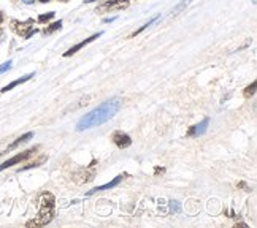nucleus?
<instances>
[{
	"label": "nucleus",
	"instance_id": "nucleus-1",
	"mask_svg": "<svg viewBox=\"0 0 257 228\" xmlns=\"http://www.w3.org/2000/svg\"><path fill=\"white\" fill-rule=\"evenodd\" d=\"M119 110H121V100H119V98H110V100H106L102 105H98L97 108H94L92 111H89L87 114H84L80 121H78L76 130L83 132V130H89V128L102 125V124L110 121V119H113Z\"/></svg>",
	"mask_w": 257,
	"mask_h": 228
},
{
	"label": "nucleus",
	"instance_id": "nucleus-2",
	"mask_svg": "<svg viewBox=\"0 0 257 228\" xmlns=\"http://www.w3.org/2000/svg\"><path fill=\"white\" fill-rule=\"evenodd\" d=\"M56 215V198L51 192H43L38 196V212L35 219L29 220L26 226H45L51 223Z\"/></svg>",
	"mask_w": 257,
	"mask_h": 228
},
{
	"label": "nucleus",
	"instance_id": "nucleus-3",
	"mask_svg": "<svg viewBox=\"0 0 257 228\" xmlns=\"http://www.w3.org/2000/svg\"><path fill=\"white\" fill-rule=\"evenodd\" d=\"M35 19L29 18L26 21H18V19H12V23H10V29L21 38H31L34 37L35 34H38V29H35Z\"/></svg>",
	"mask_w": 257,
	"mask_h": 228
},
{
	"label": "nucleus",
	"instance_id": "nucleus-4",
	"mask_svg": "<svg viewBox=\"0 0 257 228\" xmlns=\"http://www.w3.org/2000/svg\"><path fill=\"white\" fill-rule=\"evenodd\" d=\"M131 7V0H106L105 4L95 8V13H110V12H122Z\"/></svg>",
	"mask_w": 257,
	"mask_h": 228
},
{
	"label": "nucleus",
	"instance_id": "nucleus-5",
	"mask_svg": "<svg viewBox=\"0 0 257 228\" xmlns=\"http://www.w3.org/2000/svg\"><path fill=\"white\" fill-rule=\"evenodd\" d=\"M37 149H38V147H32V149H27V151H24V152L16 154V155L12 157V158H8L7 162H4L2 165H0V171L8 170V168H12L13 165H18V163H21V162L27 160L29 157H32V155H34V152H35Z\"/></svg>",
	"mask_w": 257,
	"mask_h": 228
},
{
	"label": "nucleus",
	"instance_id": "nucleus-6",
	"mask_svg": "<svg viewBox=\"0 0 257 228\" xmlns=\"http://www.w3.org/2000/svg\"><path fill=\"white\" fill-rule=\"evenodd\" d=\"M111 141L114 143V146L117 149H127V147L132 146V138L128 133L122 132V130H116L111 135Z\"/></svg>",
	"mask_w": 257,
	"mask_h": 228
},
{
	"label": "nucleus",
	"instance_id": "nucleus-7",
	"mask_svg": "<svg viewBox=\"0 0 257 228\" xmlns=\"http://www.w3.org/2000/svg\"><path fill=\"white\" fill-rule=\"evenodd\" d=\"M103 35V32H97V34H94V35H91L89 38H86V40H83V42H80V43H76L75 46H72L70 49H68L67 53H64V57H70V56H73V54H76L78 51H81L83 48H86L87 45H91L92 42H95L97 38H100Z\"/></svg>",
	"mask_w": 257,
	"mask_h": 228
},
{
	"label": "nucleus",
	"instance_id": "nucleus-8",
	"mask_svg": "<svg viewBox=\"0 0 257 228\" xmlns=\"http://www.w3.org/2000/svg\"><path fill=\"white\" fill-rule=\"evenodd\" d=\"M122 179H124V176H122V174L116 176L113 181L106 182V184H103V185H98V187H95V189H92V190H89V192H87V196H91V195H94V193H98V192H105V190L114 189V187H117V185H119V184L122 182Z\"/></svg>",
	"mask_w": 257,
	"mask_h": 228
},
{
	"label": "nucleus",
	"instance_id": "nucleus-9",
	"mask_svg": "<svg viewBox=\"0 0 257 228\" xmlns=\"http://www.w3.org/2000/svg\"><path fill=\"white\" fill-rule=\"evenodd\" d=\"M208 125H210V119H203L200 124L191 127V130L187 132V136H202L206 130H208Z\"/></svg>",
	"mask_w": 257,
	"mask_h": 228
},
{
	"label": "nucleus",
	"instance_id": "nucleus-10",
	"mask_svg": "<svg viewBox=\"0 0 257 228\" xmlns=\"http://www.w3.org/2000/svg\"><path fill=\"white\" fill-rule=\"evenodd\" d=\"M35 76V73H27V75H24L23 78H18V79H15V81H12L10 84H7L2 91V94H5V92H8V91H12V89H15L16 86H21V84H24V83H27V81H31V79Z\"/></svg>",
	"mask_w": 257,
	"mask_h": 228
},
{
	"label": "nucleus",
	"instance_id": "nucleus-11",
	"mask_svg": "<svg viewBox=\"0 0 257 228\" xmlns=\"http://www.w3.org/2000/svg\"><path fill=\"white\" fill-rule=\"evenodd\" d=\"M34 138V132H27V133H24L23 136H19L16 141H13L12 144H10L7 149L2 152V154H7V152H10V151H13V149H16L18 146H21V144H24V143H27L29 140H32Z\"/></svg>",
	"mask_w": 257,
	"mask_h": 228
},
{
	"label": "nucleus",
	"instance_id": "nucleus-12",
	"mask_svg": "<svg viewBox=\"0 0 257 228\" xmlns=\"http://www.w3.org/2000/svg\"><path fill=\"white\" fill-rule=\"evenodd\" d=\"M62 29V21L59 19V21H54L53 24H49L46 29H43V34L45 35H51V34H54L56 31H61Z\"/></svg>",
	"mask_w": 257,
	"mask_h": 228
},
{
	"label": "nucleus",
	"instance_id": "nucleus-13",
	"mask_svg": "<svg viewBox=\"0 0 257 228\" xmlns=\"http://www.w3.org/2000/svg\"><path fill=\"white\" fill-rule=\"evenodd\" d=\"M157 19H159V15H157V16H154L153 19H150V21H148L146 24H143V26H142L140 29H138V31H135V32H134V34L131 35V38H135L137 35H140V34H142L143 31H146V29H148V27H150L151 24H154V23L157 21Z\"/></svg>",
	"mask_w": 257,
	"mask_h": 228
},
{
	"label": "nucleus",
	"instance_id": "nucleus-14",
	"mask_svg": "<svg viewBox=\"0 0 257 228\" xmlns=\"http://www.w3.org/2000/svg\"><path fill=\"white\" fill-rule=\"evenodd\" d=\"M46 155H42V157H38L37 158V160L35 162H32V163H29V165H26V166H23L21 168V170H19V171H26V170H31V168H37V166H40L45 160H46Z\"/></svg>",
	"mask_w": 257,
	"mask_h": 228
},
{
	"label": "nucleus",
	"instance_id": "nucleus-15",
	"mask_svg": "<svg viewBox=\"0 0 257 228\" xmlns=\"http://www.w3.org/2000/svg\"><path fill=\"white\" fill-rule=\"evenodd\" d=\"M255 87H257V83L255 81H252L248 87H246L244 89V91H243V97L244 98H251L254 94H255Z\"/></svg>",
	"mask_w": 257,
	"mask_h": 228
},
{
	"label": "nucleus",
	"instance_id": "nucleus-16",
	"mask_svg": "<svg viewBox=\"0 0 257 228\" xmlns=\"http://www.w3.org/2000/svg\"><path fill=\"white\" fill-rule=\"evenodd\" d=\"M56 16V13L54 12H49V13H46V15H40L37 18V23H40V24H46V23H49L51 19Z\"/></svg>",
	"mask_w": 257,
	"mask_h": 228
},
{
	"label": "nucleus",
	"instance_id": "nucleus-17",
	"mask_svg": "<svg viewBox=\"0 0 257 228\" xmlns=\"http://www.w3.org/2000/svg\"><path fill=\"white\" fill-rule=\"evenodd\" d=\"M12 67H13V61H8V62L2 64V65H0V75H2V73H5V72H8V70H10V68H12Z\"/></svg>",
	"mask_w": 257,
	"mask_h": 228
},
{
	"label": "nucleus",
	"instance_id": "nucleus-18",
	"mask_svg": "<svg viewBox=\"0 0 257 228\" xmlns=\"http://www.w3.org/2000/svg\"><path fill=\"white\" fill-rule=\"evenodd\" d=\"M191 4V0H183V2L180 4V5H178L176 8H175V13H178V12H181V10L186 7V5H189Z\"/></svg>",
	"mask_w": 257,
	"mask_h": 228
},
{
	"label": "nucleus",
	"instance_id": "nucleus-19",
	"mask_svg": "<svg viewBox=\"0 0 257 228\" xmlns=\"http://www.w3.org/2000/svg\"><path fill=\"white\" fill-rule=\"evenodd\" d=\"M116 19H117L116 16H114V18H105V19H103V24H110V23H114Z\"/></svg>",
	"mask_w": 257,
	"mask_h": 228
},
{
	"label": "nucleus",
	"instance_id": "nucleus-20",
	"mask_svg": "<svg viewBox=\"0 0 257 228\" xmlns=\"http://www.w3.org/2000/svg\"><path fill=\"white\" fill-rule=\"evenodd\" d=\"M35 2H37V0H23V4H26V5H32Z\"/></svg>",
	"mask_w": 257,
	"mask_h": 228
},
{
	"label": "nucleus",
	"instance_id": "nucleus-21",
	"mask_svg": "<svg viewBox=\"0 0 257 228\" xmlns=\"http://www.w3.org/2000/svg\"><path fill=\"white\" fill-rule=\"evenodd\" d=\"M2 23H4V13L0 12V26H2Z\"/></svg>",
	"mask_w": 257,
	"mask_h": 228
},
{
	"label": "nucleus",
	"instance_id": "nucleus-22",
	"mask_svg": "<svg viewBox=\"0 0 257 228\" xmlns=\"http://www.w3.org/2000/svg\"><path fill=\"white\" fill-rule=\"evenodd\" d=\"M38 2H42V4H48V2H51V0H38Z\"/></svg>",
	"mask_w": 257,
	"mask_h": 228
},
{
	"label": "nucleus",
	"instance_id": "nucleus-23",
	"mask_svg": "<svg viewBox=\"0 0 257 228\" xmlns=\"http://www.w3.org/2000/svg\"><path fill=\"white\" fill-rule=\"evenodd\" d=\"M92 2H95V0H84V4H92Z\"/></svg>",
	"mask_w": 257,
	"mask_h": 228
},
{
	"label": "nucleus",
	"instance_id": "nucleus-24",
	"mask_svg": "<svg viewBox=\"0 0 257 228\" xmlns=\"http://www.w3.org/2000/svg\"><path fill=\"white\" fill-rule=\"evenodd\" d=\"M59 2H70V0H59Z\"/></svg>",
	"mask_w": 257,
	"mask_h": 228
}]
</instances>
